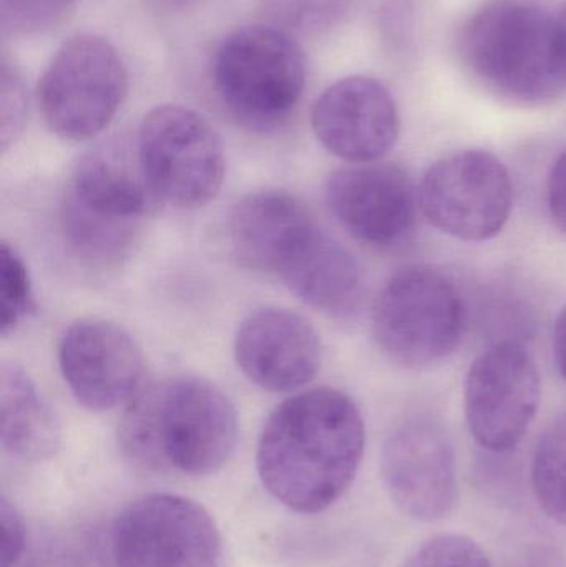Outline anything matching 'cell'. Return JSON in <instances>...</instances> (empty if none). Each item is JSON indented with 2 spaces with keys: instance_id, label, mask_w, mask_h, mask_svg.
Here are the masks:
<instances>
[{
  "instance_id": "cell-26",
  "label": "cell",
  "mask_w": 566,
  "mask_h": 567,
  "mask_svg": "<svg viewBox=\"0 0 566 567\" xmlns=\"http://www.w3.org/2000/svg\"><path fill=\"white\" fill-rule=\"evenodd\" d=\"M0 529H2L0 567H16L25 548V526L16 506L10 505L7 498L0 499Z\"/></svg>"
},
{
  "instance_id": "cell-25",
  "label": "cell",
  "mask_w": 566,
  "mask_h": 567,
  "mask_svg": "<svg viewBox=\"0 0 566 567\" xmlns=\"http://www.w3.org/2000/svg\"><path fill=\"white\" fill-rule=\"evenodd\" d=\"M29 113V95L25 82L16 63L10 62L6 55L2 59V73H0V142L2 152L13 145Z\"/></svg>"
},
{
  "instance_id": "cell-18",
  "label": "cell",
  "mask_w": 566,
  "mask_h": 567,
  "mask_svg": "<svg viewBox=\"0 0 566 567\" xmlns=\"http://www.w3.org/2000/svg\"><path fill=\"white\" fill-rule=\"evenodd\" d=\"M278 278L308 306L338 319L352 316L364 292L361 266L354 256L319 226Z\"/></svg>"
},
{
  "instance_id": "cell-5",
  "label": "cell",
  "mask_w": 566,
  "mask_h": 567,
  "mask_svg": "<svg viewBox=\"0 0 566 567\" xmlns=\"http://www.w3.org/2000/svg\"><path fill=\"white\" fill-rule=\"evenodd\" d=\"M372 329L389 359L409 367L439 362L457 349L464 336L461 290L432 266H408L379 293Z\"/></svg>"
},
{
  "instance_id": "cell-17",
  "label": "cell",
  "mask_w": 566,
  "mask_h": 567,
  "mask_svg": "<svg viewBox=\"0 0 566 567\" xmlns=\"http://www.w3.org/2000/svg\"><path fill=\"white\" fill-rule=\"evenodd\" d=\"M316 226L308 208L289 193H251L229 216V245L246 268L278 276Z\"/></svg>"
},
{
  "instance_id": "cell-6",
  "label": "cell",
  "mask_w": 566,
  "mask_h": 567,
  "mask_svg": "<svg viewBox=\"0 0 566 567\" xmlns=\"http://www.w3.org/2000/svg\"><path fill=\"white\" fill-rule=\"evenodd\" d=\"M128 90L119 50L100 35L79 33L62 43L37 85V105L50 132L69 142L99 136Z\"/></svg>"
},
{
  "instance_id": "cell-10",
  "label": "cell",
  "mask_w": 566,
  "mask_h": 567,
  "mask_svg": "<svg viewBox=\"0 0 566 567\" xmlns=\"http://www.w3.org/2000/svg\"><path fill=\"white\" fill-rule=\"evenodd\" d=\"M541 405V373L518 340H501L477 357L465 377L464 406L471 435L482 449H517Z\"/></svg>"
},
{
  "instance_id": "cell-22",
  "label": "cell",
  "mask_w": 566,
  "mask_h": 567,
  "mask_svg": "<svg viewBox=\"0 0 566 567\" xmlns=\"http://www.w3.org/2000/svg\"><path fill=\"white\" fill-rule=\"evenodd\" d=\"M79 0H0L3 35L33 37L69 19Z\"/></svg>"
},
{
  "instance_id": "cell-7",
  "label": "cell",
  "mask_w": 566,
  "mask_h": 567,
  "mask_svg": "<svg viewBox=\"0 0 566 567\" xmlns=\"http://www.w3.org/2000/svg\"><path fill=\"white\" fill-rule=\"evenodd\" d=\"M136 150L156 198L176 208H202L222 189L225 148L212 123L195 110L153 109L140 125Z\"/></svg>"
},
{
  "instance_id": "cell-21",
  "label": "cell",
  "mask_w": 566,
  "mask_h": 567,
  "mask_svg": "<svg viewBox=\"0 0 566 567\" xmlns=\"http://www.w3.org/2000/svg\"><path fill=\"white\" fill-rule=\"evenodd\" d=\"M352 0H261L271 25L288 33L312 35L331 29L348 13Z\"/></svg>"
},
{
  "instance_id": "cell-1",
  "label": "cell",
  "mask_w": 566,
  "mask_h": 567,
  "mask_svg": "<svg viewBox=\"0 0 566 567\" xmlns=\"http://www.w3.org/2000/svg\"><path fill=\"white\" fill-rule=\"evenodd\" d=\"M364 446V420L354 400L339 390L315 389L269 415L256 466L276 502L299 515H319L354 482Z\"/></svg>"
},
{
  "instance_id": "cell-9",
  "label": "cell",
  "mask_w": 566,
  "mask_h": 567,
  "mask_svg": "<svg viewBox=\"0 0 566 567\" xmlns=\"http://www.w3.org/2000/svg\"><path fill=\"white\" fill-rule=\"evenodd\" d=\"M116 567H219L222 536L199 503L185 496H142L113 526Z\"/></svg>"
},
{
  "instance_id": "cell-29",
  "label": "cell",
  "mask_w": 566,
  "mask_h": 567,
  "mask_svg": "<svg viewBox=\"0 0 566 567\" xmlns=\"http://www.w3.org/2000/svg\"><path fill=\"white\" fill-rule=\"evenodd\" d=\"M555 20H557L558 45H560L562 62H564L566 73V3L562 6Z\"/></svg>"
},
{
  "instance_id": "cell-11",
  "label": "cell",
  "mask_w": 566,
  "mask_h": 567,
  "mask_svg": "<svg viewBox=\"0 0 566 567\" xmlns=\"http://www.w3.org/2000/svg\"><path fill=\"white\" fill-rule=\"evenodd\" d=\"M385 492L395 508L419 523L445 518L457 503V456L441 420L412 415L391 430L381 455Z\"/></svg>"
},
{
  "instance_id": "cell-27",
  "label": "cell",
  "mask_w": 566,
  "mask_h": 567,
  "mask_svg": "<svg viewBox=\"0 0 566 567\" xmlns=\"http://www.w3.org/2000/svg\"><path fill=\"white\" fill-rule=\"evenodd\" d=\"M547 205L555 226L566 236V150L548 176Z\"/></svg>"
},
{
  "instance_id": "cell-16",
  "label": "cell",
  "mask_w": 566,
  "mask_h": 567,
  "mask_svg": "<svg viewBox=\"0 0 566 567\" xmlns=\"http://www.w3.org/2000/svg\"><path fill=\"white\" fill-rule=\"evenodd\" d=\"M143 173L138 150L112 140L90 150L73 172L65 202L80 212L116 225L142 228L156 203Z\"/></svg>"
},
{
  "instance_id": "cell-12",
  "label": "cell",
  "mask_w": 566,
  "mask_h": 567,
  "mask_svg": "<svg viewBox=\"0 0 566 567\" xmlns=\"http://www.w3.org/2000/svg\"><path fill=\"white\" fill-rule=\"evenodd\" d=\"M59 365L76 402L93 412L128 403L143 386L142 349L110 320L72 323L60 339Z\"/></svg>"
},
{
  "instance_id": "cell-8",
  "label": "cell",
  "mask_w": 566,
  "mask_h": 567,
  "mask_svg": "<svg viewBox=\"0 0 566 567\" xmlns=\"http://www.w3.org/2000/svg\"><path fill=\"white\" fill-rule=\"evenodd\" d=\"M514 186L507 166L484 150L452 153L422 178L419 208L434 228L467 243L495 238L507 225Z\"/></svg>"
},
{
  "instance_id": "cell-30",
  "label": "cell",
  "mask_w": 566,
  "mask_h": 567,
  "mask_svg": "<svg viewBox=\"0 0 566 567\" xmlns=\"http://www.w3.org/2000/svg\"><path fill=\"white\" fill-rule=\"evenodd\" d=\"M155 2L169 12H179V10L188 9L195 0H155Z\"/></svg>"
},
{
  "instance_id": "cell-23",
  "label": "cell",
  "mask_w": 566,
  "mask_h": 567,
  "mask_svg": "<svg viewBox=\"0 0 566 567\" xmlns=\"http://www.w3.org/2000/svg\"><path fill=\"white\" fill-rule=\"evenodd\" d=\"M2 269V306H0V333L9 337L23 322L32 309V282L22 256L3 243L0 252Z\"/></svg>"
},
{
  "instance_id": "cell-19",
  "label": "cell",
  "mask_w": 566,
  "mask_h": 567,
  "mask_svg": "<svg viewBox=\"0 0 566 567\" xmlns=\"http://www.w3.org/2000/svg\"><path fill=\"white\" fill-rule=\"evenodd\" d=\"M0 442L7 455L20 462H43L59 452V419L16 363H6L0 373Z\"/></svg>"
},
{
  "instance_id": "cell-2",
  "label": "cell",
  "mask_w": 566,
  "mask_h": 567,
  "mask_svg": "<svg viewBox=\"0 0 566 567\" xmlns=\"http://www.w3.org/2000/svg\"><path fill=\"white\" fill-rule=\"evenodd\" d=\"M238 413L213 383L176 377L142 386L119 426L123 455L152 473L206 476L231 458Z\"/></svg>"
},
{
  "instance_id": "cell-13",
  "label": "cell",
  "mask_w": 566,
  "mask_h": 567,
  "mask_svg": "<svg viewBox=\"0 0 566 567\" xmlns=\"http://www.w3.org/2000/svg\"><path fill=\"white\" fill-rule=\"evenodd\" d=\"M338 221L364 245L385 249L404 241L418 218L419 193L404 169L362 163L339 169L326 188Z\"/></svg>"
},
{
  "instance_id": "cell-15",
  "label": "cell",
  "mask_w": 566,
  "mask_h": 567,
  "mask_svg": "<svg viewBox=\"0 0 566 567\" xmlns=\"http://www.w3.org/2000/svg\"><path fill=\"white\" fill-rule=\"evenodd\" d=\"M235 355L241 372L259 389L291 392L318 375L322 347L305 317L268 307L243 320L236 333Z\"/></svg>"
},
{
  "instance_id": "cell-28",
  "label": "cell",
  "mask_w": 566,
  "mask_h": 567,
  "mask_svg": "<svg viewBox=\"0 0 566 567\" xmlns=\"http://www.w3.org/2000/svg\"><path fill=\"white\" fill-rule=\"evenodd\" d=\"M555 362L566 380V306L562 309L554 329Z\"/></svg>"
},
{
  "instance_id": "cell-20",
  "label": "cell",
  "mask_w": 566,
  "mask_h": 567,
  "mask_svg": "<svg viewBox=\"0 0 566 567\" xmlns=\"http://www.w3.org/2000/svg\"><path fill=\"white\" fill-rule=\"evenodd\" d=\"M532 488L548 518L566 526V413L542 433L532 456Z\"/></svg>"
},
{
  "instance_id": "cell-3",
  "label": "cell",
  "mask_w": 566,
  "mask_h": 567,
  "mask_svg": "<svg viewBox=\"0 0 566 567\" xmlns=\"http://www.w3.org/2000/svg\"><path fill=\"white\" fill-rule=\"evenodd\" d=\"M465 72L498 99L542 105L566 89L557 20L532 0H488L459 30Z\"/></svg>"
},
{
  "instance_id": "cell-24",
  "label": "cell",
  "mask_w": 566,
  "mask_h": 567,
  "mask_svg": "<svg viewBox=\"0 0 566 567\" xmlns=\"http://www.w3.org/2000/svg\"><path fill=\"white\" fill-rule=\"evenodd\" d=\"M404 567H492L484 549L462 535H439L415 549Z\"/></svg>"
},
{
  "instance_id": "cell-14",
  "label": "cell",
  "mask_w": 566,
  "mask_h": 567,
  "mask_svg": "<svg viewBox=\"0 0 566 567\" xmlns=\"http://www.w3.org/2000/svg\"><path fill=\"white\" fill-rule=\"evenodd\" d=\"M316 138L328 152L356 165L378 162L401 132L398 105L371 76H348L316 100L311 113Z\"/></svg>"
},
{
  "instance_id": "cell-4",
  "label": "cell",
  "mask_w": 566,
  "mask_h": 567,
  "mask_svg": "<svg viewBox=\"0 0 566 567\" xmlns=\"http://www.w3.org/2000/svg\"><path fill=\"white\" fill-rule=\"evenodd\" d=\"M216 95L241 125L256 132L281 128L301 102L306 59L291 33L275 25L233 30L215 50Z\"/></svg>"
}]
</instances>
